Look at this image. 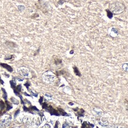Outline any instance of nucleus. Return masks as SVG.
Returning a JSON list of instances; mask_svg holds the SVG:
<instances>
[{"label":"nucleus","instance_id":"1","mask_svg":"<svg viewBox=\"0 0 128 128\" xmlns=\"http://www.w3.org/2000/svg\"><path fill=\"white\" fill-rule=\"evenodd\" d=\"M109 9L112 14H119L123 12L125 7L123 4L119 2H116L110 4Z\"/></svg>","mask_w":128,"mask_h":128},{"label":"nucleus","instance_id":"2","mask_svg":"<svg viewBox=\"0 0 128 128\" xmlns=\"http://www.w3.org/2000/svg\"><path fill=\"white\" fill-rule=\"evenodd\" d=\"M43 79L46 83H49V84H53L56 80V77L52 71H48L43 74Z\"/></svg>","mask_w":128,"mask_h":128},{"label":"nucleus","instance_id":"3","mask_svg":"<svg viewBox=\"0 0 128 128\" xmlns=\"http://www.w3.org/2000/svg\"><path fill=\"white\" fill-rule=\"evenodd\" d=\"M11 120V116L8 115H6L2 117V119L1 122L4 125L5 127H7L10 125V122Z\"/></svg>","mask_w":128,"mask_h":128},{"label":"nucleus","instance_id":"4","mask_svg":"<svg viewBox=\"0 0 128 128\" xmlns=\"http://www.w3.org/2000/svg\"><path fill=\"white\" fill-rule=\"evenodd\" d=\"M18 72L19 73L23 76L26 77H28L29 76V71L27 68L24 67H20L19 69H18Z\"/></svg>","mask_w":128,"mask_h":128},{"label":"nucleus","instance_id":"5","mask_svg":"<svg viewBox=\"0 0 128 128\" xmlns=\"http://www.w3.org/2000/svg\"><path fill=\"white\" fill-rule=\"evenodd\" d=\"M0 66H2V67L5 68L8 71H10V72H12L13 71V69L11 66H10L9 65L6 64H4V63H0Z\"/></svg>","mask_w":128,"mask_h":128},{"label":"nucleus","instance_id":"6","mask_svg":"<svg viewBox=\"0 0 128 128\" xmlns=\"http://www.w3.org/2000/svg\"><path fill=\"white\" fill-rule=\"evenodd\" d=\"M106 12L108 13V17L110 18V19H111V18L113 17V14H112V13L111 12L110 10H106Z\"/></svg>","mask_w":128,"mask_h":128},{"label":"nucleus","instance_id":"7","mask_svg":"<svg viewBox=\"0 0 128 128\" xmlns=\"http://www.w3.org/2000/svg\"><path fill=\"white\" fill-rule=\"evenodd\" d=\"M73 69H74V73H75V74H76L77 76H80L81 74H80V73L79 72V70H78V69L76 67V66H74V67H73Z\"/></svg>","mask_w":128,"mask_h":128},{"label":"nucleus","instance_id":"8","mask_svg":"<svg viewBox=\"0 0 128 128\" xmlns=\"http://www.w3.org/2000/svg\"><path fill=\"white\" fill-rule=\"evenodd\" d=\"M55 61V64H60V63H61V59H60V58H57V59H56L54 60Z\"/></svg>","mask_w":128,"mask_h":128},{"label":"nucleus","instance_id":"9","mask_svg":"<svg viewBox=\"0 0 128 128\" xmlns=\"http://www.w3.org/2000/svg\"><path fill=\"white\" fill-rule=\"evenodd\" d=\"M123 68L124 70H125V71L127 72L128 71V63L124 64L123 65Z\"/></svg>","mask_w":128,"mask_h":128},{"label":"nucleus","instance_id":"10","mask_svg":"<svg viewBox=\"0 0 128 128\" xmlns=\"http://www.w3.org/2000/svg\"><path fill=\"white\" fill-rule=\"evenodd\" d=\"M11 101H12L14 103L17 104H18V102L17 101V99H14V98H13V97L11 98Z\"/></svg>","mask_w":128,"mask_h":128},{"label":"nucleus","instance_id":"11","mask_svg":"<svg viewBox=\"0 0 128 128\" xmlns=\"http://www.w3.org/2000/svg\"><path fill=\"white\" fill-rule=\"evenodd\" d=\"M10 84L11 85V87H13V88H14L15 87V83L13 82V80L10 81Z\"/></svg>","mask_w":128,"mask_h":128},{"label":"nucleus","instance_id":"12","mask_svg":"<svg viewBox=\"0 0 128 128\" xmlns=\"http://www.w3.org/2000/svg\"><path fill=\"white\" fill-rule=\"evenodd\" d=\"M18 10H20V11H23L25 9V7L23 6H18Z\"/></svg>","mask_w":128,"mask_h":128},{"label":"nucleus","instance_id":"13","mask_svg":"<svg viewBox=\"0 0 128 128\" xmlns=\"http://www.w3.org/2000/svg\"><path fill=\"white\" fill-rule=\"evenodd\" d=\"M21 85H18L17 86V90L18 91H21Z\"/></svg>","mask_w":128,"mask_h":128},{"label":"nucleus","instance_id":"14","mask_svg":"<svg viewBox=\"0 0 128 128\" xmlns=\"http://www.w3.org/2000/svg\"><path fill=\"white\" fill-rule=\"evenodd\" d=\"M19 113V110H18L16 112H15V115H14V117H16V116L18 115V113Z\"/></svg>","mask_w":128,"mask_h":128},{"label":"nucleus","instance_id":"15","mask_svg":"<svg viewBox=\"0 0 128 128\" xmlns=\"http://www.w3.org/2000/svg\"><path fill=\"white\" fill-rule=\"evenodd\" d=\"M5 126L4 125L3 123H2V122H0V128H4Z\"/></svg>","mask_w":128,"mask_h":128},{"label":"nucleus","instance_id":"16","mask_svg":"<svg viewBox=\"0 0 128 128\" xmlns=\"http://www.w3.org/2000/svg\"><path fill=\"white\" fill-rule=\"evenodd\" d=\"M69 125H67V124H66V123H65L64 124V125H63V128H66V127H69Z\"/></svg>","mask_w":128,"mask_h":128},{"label":"nucleus","instance_id":"17","mask_svg":"<svg viewBox=\"0 0 128 128\" xmlns=\"http://www.w3.org/2000/svg\"><path fill=\"white\" fill-rule=\"evenodd\" d=\"M46 127L50 128V125H44V126H43V128H46Z\"/></svg>","mask_w":128,"mask_h":128},{"label":"nucleus","instance_id":"18","mask_svg":"<svg viewBox=\"0 0 128 128\" xmlns=\"http://www.w3.org/2000/svg\"><path fill=\"white\" fill-rule=\"evenodd\" d=\"M17 79L18 80H19V81H23V79H20V78H18V77L17 78Z\"/></svg>","mask_w":128,"mask_h":128}]
</instances>
